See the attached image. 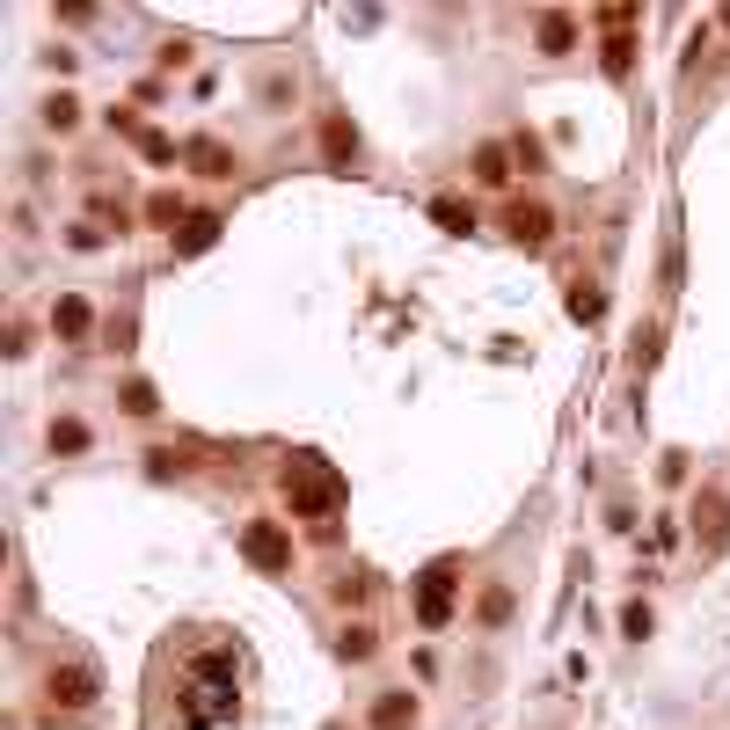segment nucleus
Returning <instances> with one entry per match:
<instances>
[{"mask_svg":"<svg viewBox=\"0 0 730 730\" xmlns=\"http://www.w3.org/2000/svg\"><path fill=\"white\" fill-rule=\"evenodd\" d=\"M242 708V657L234 650H197L183 665V730H219Z\"/></svg>","mask_w":730,"mask_h":730,"instance_id":"nucleus-1","label":"nucleus"},{"mask_svg":"<svg viewBox=\"0 0 730 730\" xmlns=\"http://www.w3.org/2000/svg\"><path fill=\"white\" fill-rule=\"evenodd\" d=\"M278 483H285L292 519H315L321 534H329V519H337V511H343V497H351V483H343V475H337L329 461H321V453H292Z\"/></svg>","mask_w":730,"mask_h":730,"instance_id":"nucleus-2","label":"nucleus"},{"mask_svg":"<svg viewBox=\"0 0 730 730\" xmlns=\"http://www.w3.org/2000/svg\"><path fill=\"white\" fill-rule=\"evenodd\" d=\"M96 694H102V672H96V665H51V672H45L51 716H81V708H96Z\"/></svg>","mask_w":730,"mask_h":730,"instance_id":"nucleus-3","label":"nucleus"},{"mask_svg":"<svg viewBox=\"0 0 730 730\" xmlns=\"http://www.w3.org/2000/svg\"><path fill=\"white\" fill-rule=\"evenodd\" d=\"M242 562L264 570V577H285L292 570V534L278 526V519H248L242 526Z\"/></svg>","mask_w":730,"mask_h":730,"instance_id":"nucleus-4","label":"nucleus"},{"mask_svg":"<svg viewBox=\"0 0 730 730\" xmlns=\"http://www.w3.org/2000/svg\"><path fill=\"white\" fill-rule=\"evenodd\" d=\"M453 592H461V570H453V562H431V570L416 577V621H424V629H446V621H453Z\"/></svg>","mask_w":730,"mask_h":730,"instance_id":"nucleus-5","label":"nucleus"},{"mask_svg":"<svg viewBox=\"0 0 730 730\" xmlns=\"http://www.w3.org/2000/svg\"><path fill=\"white\" fill-rule=\"evenodd\" d=\"M504 234L519 248H534V256H540V248L556 242V212H548L540 197H511V205H504Z\"/></svg>","mask_w":730,"mask_h":730,"instance_id":"nucleus-6","label":"nucleus"},{"mask_svg":"<svg viewBox=\"0 0 730 730\" xmlns=\"http://www.w3.org/2000/svg\"><path fill=\"white\" fill-rule=\"evenodd\" d=\"M694 534H702V556H723L730 548V497L723 489H702V497H694Z\"/></svg>","mask_w":730,"mask_h":730,"instance_id":"nucleus-7","label":"nucleus"},{"mask_svg":"<svg viewBox=\"0 0 730 730\" xmlns=\"http://www.w3.org/2000/svg\"><path fill=\"white\" fill-rule=\"evenodd\" d=\"M358 154H365L358 124L343 118V110H321V161H329V169H358Z\"/></svg>","mask_w":730,"mask_h":730,"instance_id":"nucleus-8","label":"nucleus"},{"mask_svg":"<svg viewBox=\"0 0 730 730\" xmlns=\"http://www.w3.org/2000/svg\"><path fill=\"white\" fill-rule=\"evenodd\" d=\"M183 161H191V169L205 175V183H227V175L242 169V154H234L227 139H212V132H197V139L183 146Z\"/></svg>","mask_w":730,"mask_h":730,"instance_id":"nucleus-9","label":"nucleus"},{"mask_svg":"<svg viewBox=\"0 0 730 730\" xmlns=\"http://www.w3.org/2000/svg\"><path fill=\"white\" fill-rule=\"evenodd\" d=\"M534 45H540V59H562V51H577V15H562V8H540V15H534Z\"/></svg>","mask_w":730,"mask_h":730,"instance_id":"nucleus-10","label":"nucleus"},{"mask_svg":"<svg viewBox=\"0 0 730 730\" xmlns=\"http://www.w3.org/2000/svg\"><path fill=\"white\" fill-rule=\"evenodd\" d=\"M373 730H416V694L410 686H388V694L373 702Z\"/></svg>","mask_w":730,"mask_h":730,"instance_id":"nucleus-11","label":"nucleus"},{"mask_svg":"<svg viewBox=\"0 0 730 730\" xmlns=\"http://www.w3.org/2000/svg\"><path fill=\"white\" fill-rule=\"evenodd\" d=\"M51 329H59V337H66V343H81V337H88V329H96V307H88L81 292H66V300L51 307Z\"/></svg>","mask_w":730,"mask_h":730,"instance_id":"nucleus-12","label":"nucleus"},{"mask_svg":"<svg viewBox=\"0 0 730 730\" xmlns=\"http://www.w3.org/2000/svg\"><path fill=\"white\" fill-rule=\"evenodd\" d=\"M607 45H599V66H607V81H629L635 73V37L629 29H599Z\"/></svg>","mask_w":730,"mask_h":730,"instance_id":"nucleus-13","label":"nucleus"},{"mask_svg":"<svg viewBox=\"0 0 730 730\" xmlns=\"http://www.w3.org/2000/svg\"><path fill=\"white\" fill-rule=\"evenodd\" d=\"M212 242H219V212H191L183 234H175V256H205Z\"/></svg>","mask_w":730,"mask_h":730,"instance_id":"nucleus-14","label":"nucleus"},{"mask_svg":"<svg viewBox=\"0 0 730 730\" xmlns=\"http://www.w3.org/2000/svg\"><path fill=\"white\" fill-rule=\"evenodd\" d=\"M504 175H511V146L483 139V146H475V183H489V191H497V183H504Z\"/></svg>","mask_w":730,"mask_h":730,"instance_id":"nucleus-15","label":"nucleus"},{"mask_svg":"<svg viewBox=\"0 0 730 730\" xmlns=\"http://www.w3.org/2000/svg\"><path fill=\"white\" fill-rule=\"evenodd\" d=\"M511 607H519V599H511V584H489L483 599H475V621H483V629H504Z\"/></svg>","mask_w":730,"mask_h":730,"instance_id":"nucleus-16","label":"nucleus"},{"mask_svg":"<svg viewBox=\"0 0 730 730\" xmlns=\"http://www.w3.org/2000/svg\"><path fill=\"white\" fill-rule=\"evenodd\" d=\"M373 650H380V635L365 629V621H351V629L337 635V657H343V665H365V657H373Z\"/></svg>","mask_w":730,"mask_h":730,"instance_id":"nucleus-17","label":"nucleus"},{"mask_svg":"<svg viewBox=\"0 0 730 730\" xmlns=\"http://www.w3.org/2000/svg\"><path fill=\"white\" fill-rule=\"evenodd\" d=\"M51 453H88V424L81 416H51Z\"/></svg>","mask_w":730,"mask_h":730,"instance_id":"nucleus-18","label":"nucleus"},{"mask_svg":"<svg viewBox=\"0 0 730 730\" xmlns=\"http://www.w3.org/2000/svg\"><path fill=\"white\" fill-rule=\"evenodd\" d=\"M431 219L446 234H475V205H461V197H431Z\"/></svg>","mask_w":730,"mask_h":730,"instance_id":"nucleus-19","label":"nucleus"},{"mask_svg":"<svg viewBox=\"0 0 730 730\" xmlns=\"http://www.w3.org/2000/svg\"><path fill=\"white\" fill-rule=\"evenodd\" d=\"M183 219H191V212H183V197H175V191H154V197H146V227H169V234H175Z\"/></svg>","mask_w":730,"mask_h":730,"instance_id":"nucleus-20","label":"nucleus"},{"mask_svg":"<svg viewBox=\"0 0 730 730\" xmlns=\"http://www.w3.org/2000/svg\"><path fill=\"white\" fill-rule=\"evenodd\" d=\"M570 315H577V321H599V315H607V292L592 285V278H577V285H570Z\"/></svg>","mask_w":730,"mask_h":730,"instance_id":"nucleus-21","label":"nucleus"},{"mask_svg":"<svg viewBox=\"0 0 730 730\" xmlns=\"http://www.w3.org/2000/svg\"><path fill=\"white\" fill-rule=\"evenodd\" d=\"M118 402H124V416H154V410H161L154 380H124V388H118Z\"/></svg>","mask_w":730,"mask_h":730,"instance_id":"nucleus-22","label":"nucleus"},{"mask_svg":"<svg viewBox=\"0 0 730 730\" xmlns=\"http://www.w3.org/2000/svg\"><path fill=\"white\" fill-rule=\"evenodd\" d=\"M650 629H657V613L643 607V599H629V607H621V635H629V643H650Z\"/></svg>","mask_w":730,"mask_h":730,"instance_id":"nucleus-23","label":"nucleus"},{"mask_svg":"<svg viewBox=\"0 0 730 730\" xmlns=\"http://www.w3.org/2000/svg\"><path fill=\"white\" fill-rule=\"evenodd\" d=\"M511 161H519L526 175H540V169H548V146H540L534 132H519V139H511Z\"/></svg>","mask_w":730,"mask_h":730,"instance_id":"nucleus-24","label":"nucleus"},{"mask_svg":"<svg viewBox=\"0 0 730 730\" xmlns=\"http://www.w3.org/2000/svg\"><path fill=\"white\" fill-rule=\"evenodd\" d=\"M45 124H51V132H73V124H81V102H73V96H51L45 102Z\"/></svg>","mask_w":730,"mask_h":730,"instance_id":"nucleus-25","label":"nucleus"},{"mask_svg":"<svg viewBox=\"0 0 730 730\" xmlns=\"http://www.w3.org/2000/svg\"><path fill=\"white\" fill-rule=\"evenodd\" d=\"M139 154L146 161H175V139L169 132H139Z\"/></svg>","mask_w":730,"mask_h":730,"instance_id":"nucleus-26","label":"nucleus"},{"mask_svg":"<svg viewBox=\"0 0 730 730\" xmlns=\"http://www.w3.org/2000/svg\"><path fill=\"white\" fill-rule=\"evenodd\" d=\"M592 23H599V29H635V8H599Z\"/></svg>","mask_w":730,"mask_h":730,"instance_id":"nucleus-27","label":"nucleus"},{"mask_svg":"<svg viewBox=\"0 0 730 730\" xmlns=\"http://www.w3.org/2000/svg\"><path fill=\"white\" fill-rule=\"evenodd\" d=\"M716 23H723V29H730V8H723V15H716Z\"/></svg>","mask_w":730,"mask_h":730,"instance_id":"nucleus-28","label":"nucleus"},{"mask_svg":"<svg viewBox=\"0 0 730 730\" xmlns=\"http://www.w3.org/2000/svg\"><path fill=\"white\" fill-rule=\"evenodd\" d=\"M321 730H343V723H321Z\"/></svg>","mask_w":730,"mask_h":730,"instance_id":"nucleus-29","label":"nucleus"}]
</instances>
